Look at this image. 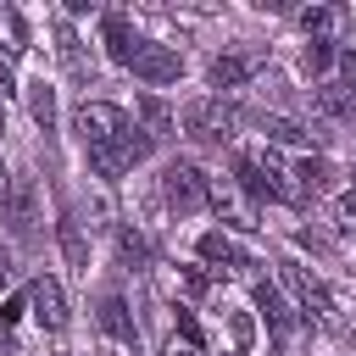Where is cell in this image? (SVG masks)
<instances>
[{
    "label": "cell",
    "mask_w": 356,
    "mask_h": 356,
    "mask_svg": "<svg viewBox=\"0 0 356 356\" xmlns=\"http://www.w3.org/2000/svg\"><path fill=\"white\" fill-rule=\"evenodd\" d=\"M234 122H239V111H234L222 95H206V100H189V106H184V134L200 139V145H222V139L234 134Z\"/></svg>",
    "instance_id": "6da1fadb"
},
{
    "label": "cell",
    "mask_w": 356,
    "mask_h": 356,
    "mask_svg": "<svg viewBox=\"0 0 356 356\" xmlns=\"http://www.w3.org/2000/svg\"><path fill=\"white\" fill-rule=\"evenodd\" d=\"M134 122H128V111L122 106H111V100H83L78 106V134H83V145L89 150H106V145H122V134H128Z\"/></svg>",
    "instance_id": "7a4b0ae2"
},
{
    "label": "cell",
    "mask_w": 356,
    "mask_h": 356,
    "mask_svg": "<svg viewBox=\"0 0 356 356\" xmlns=\"http://www.w3.org/2000/svg\"><path fill=\"white\" fill-rule=\"evenodd\" d=\"M161 195H167V206H178V211H200V206L211 200V184L200 178L195 161H172V167L161 172Z\"/></svg>",
    "instance_id": "3957f363"
},
{
    "label": "cell",
    "mask_w": 356,
    "mask_h": 356,
    "mask_svg": "<svg viewBox=\"0 0 356 356\" xmlns=\"http://www.w3.org/2000/svg\"><path fill=\"white\" fill-rule=\"evenodd\" d=\"M28 306H33L39 328H50V334L67 328V295H61V284H56L50 273H39V278L28 284Z\"/></svg>",
    "instance_id": "277c9868"
},
{
    "label": "cell",
    "mask_w": 356,
    "mask_h": 356,
    "mask_svg": "<svg viewBox=\"0 0 356 356\" xmlns=\"http://www.w3.org/2000/svg\"><path fill=\"white\" fill-rule=\"evenodd\" d=\"M256 67H261V50H222L206 67V78H211V89H239L245 78H256Z\"/></svg>",
    "instance_id": "5b68a950"
},
{
    "label": "cell",
    "mask_w": 356,
    "mask_h": 356,
    "mask_svg": "<svg viewBox=\"0 0 356 356\" xmlns=\"http://www.w3.org/2000/svg\"><path fill=\"white\" fill-rule=\"evenodd\" d=\"M100 33H106V50H111V61H117V67H134V61H139L145 39L134 33V22H128V17L106 11V17H100Z\"/></svg>",
    "instance_id": "8992f818"
},
{
    "label": "cell",
    "mask_w": 356,
    "mask_h": 356,
    "mask_svg": "<svg viewBox=\"0 0 356 356\" xmlns=\"http://www.w3.org/2000/svg\"><path fill=\"white\" fill-rule=\"evenodd\" d=\"M128 72H134V78H145V83H178L184 56H178V50H167V44H145V50H139V61H134Z\"/></svg>",
    "instance_id": "52a82bcc"
},
{
    "label": "cell",
    "mask_w": 356,
    "mask_h": 356,
    "mask_svg": "<svg viewBox=\"0 0 356 356\" xmlns=\"http://www.w3.org/2000/svg\"><path fill=\"white\" fill-rule=\"evenodd\" d=\"M284 284L295 289V300H300V306H306V312H312L317 323H328V317H334V300L323 295V284H317V278H312L306 267H295V261H284Z\"/></svg>",
    "instance_id": "ba28073f"
},
{
    "label": "cell",
    "mask_w": 356,
    "mask_h": 356,
    "mask_svg": "<svg viewBox=\"0 0 356 356\" xmlns=\"http://www.w3.org/2000/svg\"><path fill=\"white\" fill-rule=\"evenodd\" d=\"M100 328L117 339V345H134L139 328H134V312L122 306V295H100Z\"/></svg>",
    "instance_id": "9c48e42d"
},
{
    "label": "cell",
    "mask_w": 356,
    "mask_h": 356,
    "mask_svg": "<svg viewBox=\"0 0 356 356\" xmlns=\"http://www.w3.org/2000/svg\"><path fill=\"white\" fill-rule=\"evenodd\" d=\"M256 128L273 139V145H312L317 134H306L295 117H278V111H256Z\"/></svg>",
    "instance_id": "30bf717a"
},
{
    "label": "cell",
    "mask_w": 356,
    "mask_h": 356,
    "mask_svg": "<svg viewBox=\"0 0 356 356\" xmlns=\"http://www.w3.org/2000/svg\"><path fill=\"white\" fill-rule=\"evenodd\" d=\"M200 261H211V267H250V261H245V250H239L222 228L200 234Z\"/></svg>",
    "instance_id": "8fae6325"
},
{
    "label": "cell",
    "mask_w": 356,
    "mask_h": 356,
    "mask_svg": "<svg viewBox=\"0 0 356 356\" xmlns=\"http://www.w3.org/2000/svg\"><path fill=\"white\" fill-rule=\"evenodd\" d=\"M11 228L22 234V239H33V228H39V211H33V184H11Z\"/></svg>",
    "instance_id": "7c38bea8"
},
{
    "label": "cell",
    "mask_w": 356,
    "mask_h": 356,
    "mask_svg": "<svg viewBox=\"0 0 356 356\" xmlns=\"http://www.w3.org/2000/svg\"><path fill=\"white\" fill-rule=\"evenodd\" d=\"M56 234H61V250H67V261L89 273V239H83V228H78V217H72V211H61Z\"/></svg>",
    "instance_id": "4fadbf2b"
},
{
    "label": "cell",
    "mask_w": 356,
    "mask_h": 356,
    "mask_svg": "<svg viewBox=\"0 0 356 356\" xmlns=\"http://www.w3.org/2000/svg\"><path fill=\"white\" fill-rule=\"evenodd\" d=\"M317 111L323 117H356V89L350 83H323L317 89Z\"/></svg>",
    "instance_id": "5bb4252c"
},
{
    "label": "cell",
    "mask_w": 356,
    "mask_h": 356,
    "mask_svg": "<svg viewBox=\"0 0 356 356\" xmlns=\"http://www.w3.org/2000/svg\"><path fill=\"white\" fill-rule=\"evenodd\" d=\"M295 178H300L295 200H312V195H323V189L334 184V167H328V161H312V156H306V161L295 167Z\"/></svg>",
    "instance_id": "9a60e30c"
},
{
    "label": "cell",
    "mask_w": 356,
    "mask_h": 356,
    "mask_svg": "<svg viewBox=\"0 0 356 356\" xmlns=\"http://www.w3.org/2000/svg\"><path fill=\"white\" fill-rule=\"evenodd\" d=\"M28 111H33V122L44 128V134H56V89L39 78V83H28Z\"/></svg>",
    "instance_id": "2e32d148"
},
{
    "label": "cell",
    "mask_w": 356,
    "mask_h": 356,
    "mask_svg": "<svg viewBox=\"0 0 356 356\" xmlns=\"http://www.w3.org/2000/svg\"><path fill=\"white\" fill-rule=\"evenodd\" d=\"M256 306L267 312V323H273V334L284 339V334H289V306H284V295H278L273 284H256Z\"/></svg>",
    "instance_id": "e0dca14e"
},
{
    "label": "cell",
    "mask_w": 356,
    "mask_h": 356,
    "mask_svg": "<svg viewBox=\"0 0 356 356\" xmlns=\"http://www.w3.org/2000/svg\"><path fill=\"white\" fill-rule=\"evenodd\" d=\"M56 39H61V44H56V50H61V61H67V72H72V78H89V72H95V67H89V61H83V50H78V33H72V28H67V22H61V28H56Z\"/></svg>",
    "instance_id": "ac0fdd59"
},
{
    "label": "cell",
    "mask_w": 356,
    "mask_h": 356,
    "mask_svg": "<svg viewBox=\"0 0 356 356\" xmlns=\"http://www.w3.org/2000/svg\"><path fill=\"white\" fill-rule=\"evenodd\" d=\"M211 206H217V211H228V222H234V228H256V222H250V211L239 206V195H234L228 184H211Z\"/></svg>",
    "instance_id": "d6986e66"
},
{
    "label": "cell",
    "mask_w": 356,
    "mask_h": 356,
    "mask_svg": "<svg viewBox=\"0 0 356 356\" xmlns=\"http://www.w3.org/2000/svg\"><path fill=\"white\" fill-rule=\"evenodd\" d=\"M328 228H334L339 239H356V195H339V200L328 206Z\"/></svg>",
    "instance_id": "ffe728a7"
},
{
    "label": "cell",
    "mask_w": 356,
    "mask_h": 356,
    "mask_svg": "<svg viewBox=\"0 0 356 356\" xmlns=\"http://www.w3.org/2000/svg\"><path fill=\"white\" fill-rule=\"evenodd\" d=\"M339 22H345L339 6H312V11H300V28H306V33H334Z\"/></svg>",
    "instance_id": "44dd1931"
},
{
    "label": "cell",
    "mask_w": 356,
    "mask_h": 356,
    "mask_svg": "<svg viewBox=\"0 0 356 356\" xmlns=\"http://www.w3.org/2000/svg\"><path fill=\"white\" fill-rule=\"evenodd\" d=\"M0 33H6V56H22L28 50V28H22V17L11 6H0Z\"/></svg>",
    "instance_id": "7402d4cb"
},
{
    "label": "cell",
    "mask_w": 356,
    "mask_h": 356,
    "mask_svg": "<svg viewBox=\"0 0 356 356\" xmlns=\"http://www.w3.org/2000/svg\"><path fill=\"white\" fill-rule=\"evenodd\" d=\"M139 111H145V122H150V139H156V134H167V128H172V111H167V106H161V100H150V95H145V100H139Z\"/></svg>",
    "instance_id": "603a6c76"
},
{
    "label": "cell",
    "mask_w": 356,
    "mask_h": 356,
    "mask_svg": "<svg viewBox=\"0 0 356 356\" xmlns=\"http://www.w3.org/2000/svg\"><path fill=\"white\" fill-rule=\"evenodd\" d=\"M300 61H306V72H328V61H334V44H328V39H312Z\"/></svg>",
    "instance_id": "cb8c5ba5"
},
{
    "label": "cell",
    "mask_w": 356,
    "mask_h": 356,
    "mask_svg": "<svg viewBox=\"0 0 356 356\" xmlns=\"http://www.w3.org/2000/svg\"><path fill=\"white\" fill-rule=\"evenodd\" d=\"M117 250H122V261H128V267H145V239H139L134 228H122V234H117Z\"/></svg>",
    "instance_id": "d4e9b609"
},
{
    "label": "cell",
    "mask_w": 356,
    "mask_h": 356,
    "mask_svg": "<svg viewBox=\"0 0 356 356\" xmlns=\"http://www.w3.org/2000/svg\"><path fill=\"white\" fill-rule=\"evenodd\" d=\"M167 356H195V339H172V345H167Z\"/></svg>",
    "instance_id": "484cf974"
},
{
    "label": "cell",
    "mask_w": 356,
    "mask_h": 356,
    "mask_svg": "<svg viewBox=\"0 0 356 356\" xmlns=\"http://www.w3.org/2000/svg\"><path fill=\"white\" fill-rule=\"evenodd\" d=\"M0 356H17V345H11V334H6V317H0Z\"/></svg>",
    "instance_id": "4316f807"
},
{
    "label": "cell",
    "mask_w": 356,
    "mask_h": 356,
    "mask_svg": "<svg viewBox=\"0 0 356 356\" xmlns=\"http://www.w3.org/2000/svg\"><path fill=\"white\" fill-rule=\"evenodd\" d=\"M6 278H11V261H6V250H0V284H6Z\"/></svg>",
    "instance_id": "83f0119b"
},
{
    "label": "cell",
    "mask_w": 356,
    "mask_h": 356,
    "mask_svg": "<svg viewBox=\"0 0 356 356\" xmlns=\"http://www.w3.org/2000/svg\"><path fill=\"white\" fill-rule=\"evenodd\" d=\"M0 189H6V161H0Z\"/></svg>",
    "instance_id": "f1b7e54d"
}]
</instances>
